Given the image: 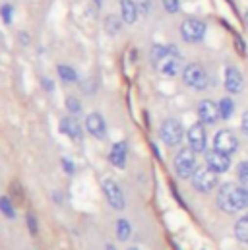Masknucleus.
Wrapping results in <instances>:
<instances>
[{
  "instance_id": "obj_1",
  "label": "nucleus",
  "mask_w": 248,
  "mask_h": 250,
  "mask_svg": "<svg viewBox=\"0 0 248 250\" xmlns=\"http://www.w3.org/2000/svg\"><path fill=\"white\" fill-rule=\"evenodd\" d=\"M217 206L225 213H237L248 208V188L243 185H223L217 192Z\"/></svg>"
},
{
  "instance_id": "obj_2",
  "label": "nucleus",
  "mask_w": 248,
  "mask_h": 250,
  "mask_svg": "<svg viewBox=\"0 0 248 250\" xmlns=\"http://www.w3.org/2000/svg\"><path fill=\"white\" fill-rule=\"evenodd\" d=\"M151 64L157 72H161L163 76H175L179 74L181 68V55L175 47H163V45H155L149 53Z\"/></svg>"
},
{
  "instance_id": "obj_3",
  "label": "nucleus",
  "mask_w": 248,
  "mask_h": 250,
  "mask_svg": "<svg viewBox=\"0 0 248 250\" xmlns=\"http://www.w3.org/2000/svg\"><path fill=\"white\" fill-rule=\"evenodd\" d=\"M175 171L181 179H188L196 171V151L192 147H183L175 157Z\"/></svg>"
},
{
  "instance_id": "obj_4",
  "label": "nucleus",
  "mask_w": 248,
  "mask_h": 250,
  "mask_svg": "<svg viewBox=\"0 0 248 250\" xmlns=\"http://www.w3.org/2000/svg\"><path fill=\"white\" fill-rule=\"evenodd\" d=\"M161 140L167 144V146H179L183 142V136H185V128L181 125V121L177 119H167L163 125H161Z\"/></svg>"
},
{
  "instance_id": "obj_5",
  "label": "nucleus",
  "mask_w": 248,
  "mask_h": 250,
  "mask_svg": "<svg viewBox=\"0 0 248 250\" xmlns=\"http://www.w3.org/2000/svg\"><path fill=\"white\" fill-rule=\"evenodd\" d=\"M183 78H185L186 85H190L194 89H206L207 82H209V78H207V74H206L202 64H188L185 68V72H183Z\"/></svg>"
},
{
  "instance_id": "obj_6",
  "label": "nucleus",
  "mask_w": 248,
  "mask_h": 250,
  "mask_svg": "<svg viewBox=\"0 0 248 250\" xmlns=\"http://www.w3.org/2000/svg\"><path fill=\"white\" fill-rule=\"evenodd\" d=\"M192 185H194V188L198 192H209V190H213L215 185H217V173L211 171L207 165L206 167H200L192 175Z\"/></svg>"
},
{
  "instance_id": "obj_7",
  "label": "nucleus",
  "mask_w": 248,
  "mask_h": 250,
  "mask_svg": "<svg viewBox=\"0 0 248 250\" xmlns=\"http://www.w3.org/2000/svg\"><path fill=\"white\" fill-rule=\"evenodd\" d=\"M181 33H183V39L188 43H200L206 35V23L202 20L188 18L181 25Z\"/></svg>"
},
{
  "instance_id": "obj_8",
  "label": "nucleus",
  "mask_w": 248,
  "mask_h": 250,
  "mask_svg": "<svg viewBox=\"0 0 248 250\" xmlns=\"http://www.w3.org/2000/svg\"><path fill=\"white\" fill-rule=\"evenodd\" d=\"M103 192H105L107 202H109L117 211H121V209L126 208V200H124L123 190H121V187H119L115 181L105 179V181H103Z\"/></svg>"
},
{
  "instance_id": "obj_9",
  "label": "nucleus",
  "mask_w": 248,
  "mask_h": 250,
  "mask_svg": "<svg viewBox=\"0 0 248 250\" xmlns=\"http://www.w3.org/2000/svg\"><path fill=\"white\" fill-rule=\"evenodd\" d=\"M213 146H215V149H219V151L231 155V153L237 151L239 142H237V136H235L231 130H221V132L215 134V138H213Z\"/></svg>"
},
{
  "instance_id": "obj_10",
  "label": "nucleus",
  "mask_w": 248,
  "mask_h": 250,
  "mask_svg": "<svg viewBox=\"0 0 248 250\" xmlns=\"http://www.w3.org/2000/svg\"><path fill=\"white\" fill-rule=\"evenodd\" d=\"M206 163H207V167H209L211 171H215V173H225V171H229V167H231V157H229L227 153L219 151V149H211V151L206 153Z\"/></svg>"
},
{
  "instance_id": "obj_11",
  "label": "nucleus",
  "mask_w": 248,
  "mask_h": 250,
  "mask_svg": "<svg viewBox=\"0 0 248 250\" xmlns=\"http://www.w3.org/2000/svg\"><path fill=\"white\" fill-rule=\"evenodd\" d=\"M186 138H188V146H190L196 153L206 151V130H204V126L200 125V123L190 126Z\"/></svg>"
},
{
  "instance_id": "obj_12",
  "label": "nucleus",
  "mask_w": 248,
  "mask_h": 250,
  "mask_svg": "<svg viewBox=\"0 0 248 250\" xmlns=\"http://www.w3.org/2000/svg\"><path fill=\"white\" fill-rule=\"evenodd\" d=\"M85 130L97 140H103L107 136V126H105V121H103V117L99 113H91L85 119Z\"/></svg>"
},
{
  "instance_id": "obj_13",
  "label": "nucleus",
  "mask_w": 248,
  "mask_h": 250,
  "mask_svg": "<svg viewBox=\"0 0 248 250\" xmlns=\"http://www.w3.org/2000/svg\"><path fill=\"white\" fill-rule=\"evenodd\" d=\"M243 85H245L243 74L235 66H229L225 70V89L229 93H239V91H243Z\"/></svg>"
},
{
  "instance_id": "obj_14",
  "label": "nucleus",
  "mask_w": 248,
  "mask_h": 250,
  "mask_svg": "<svg viewBox=\"0 0 248 250\" xmlns=\"http://www.w3.org/2000/svg\"><path fill=\"white\" fill-rule=\"evenodd\" d=\"M198 117L204 125H215L219 119V107L211 101H202L198 105Z\"/></svg>"
},
{
  "instance_id": "obj_15",
  "label": "nucleus",
  "mask_w": 248,
  "mask_h": 250,
  "mask_svg": "<svg viewBox=\"0 0 248 250\" xmlns=\"http://www.w3.org/2000/svg\"><path fill=\"white\" fill-rule=\"evenodd\" d=\"M126 151H128V147H126L124 142H119V144H115V146L111 147L109 161H111L117 169H124V165H126Z\"/></svg>"
},
{
  "instance_id": "obj_16",
  "label": "nucleus",
  "mask_w": 248,
  "mask_h": 250,
  "mask_svg": "<svg viewBox=\"0 0 248 250\" xmlns=\"http://www.w3.org/2000/svg\"><path fill=\"white\" fill-rule=\"evenodd\" d=\"M61 132L70 136L72 140H80L82 138V128H80V123L72 117H66L61 121Z\"/></svg>"
},
{
  "instance_id": "obj_17",
  "label": "nucleus",
  "mask_w": 248,
  "mask_h": 250,
  "mask_svg": "<svg viewBox=\"0 0 248 250\" xmlns=\"http://www.w3.org/2000/svg\"><path fill=\"white\" fill-rule=\"evenodd\" d=\"M121 14H123V21L124 23H134L136 18H138V8L132 0H121Z\"/></svg>"
},
{
  "instance_id": "obj_18",
  "label": "nucleus",
  "mask_w": 248,
  "mask_h": 250,
  "mask_svg": "<svg viewBox=\"0 0 248 250\" xmlns=\"http://www.w3.org/2000/svg\"><path fill=\"white\" fill-rule=\"evenodd\" d=\"M235 237L239 243H248V217H241L235 223Z\"/></svg>"
},
{
  "instance_id": "obj_19",
  "label": "nucleus",
  "mask_w": 248,
  "mask_h": 250,
  "mask_svg": "<svg viewBox=\"0 0 248 250\" xmlns=\"http://www.w3.org/2000/svg\"><path fill=\"white\" fill-rule=\"evenodd\" d=\"M217 107H219V117L221 119H231L233 113H235V103H233L231 97H223Z\"/></svg>"
},
{
  "instance_id": "obj_20",
  "label": "nucleus",
  "mask_w": 248,
  "mask_h": 250,
  "mask_svg": "<svg viewBox=\"0 0 248 250\" xmlns=\"http://www.w3.org/2000/svg\"><path fill=\"white\" fill-rule=\"evenodd\" d=\"M130 235H132L130 223H128L126 219H119V221H117V237H119V241H128Z\"/></svg>"
},
{
  "instance_id": "obj_21",
  "label": "nucleus",
  "mask_w": 248,
  "mask_h": 250,
  "mask_svg": "<svg viewBox=\"0 0 248 250\" xmlns=\"http://www.w3.org/2000/svg\"><path fill=\"white\" fill-rule=\"evenodd\" d=\"M59 76L62 78V82H76L78 80V76H76V72L70 68V66H59Z\"/></svg>"
},
{
  "instance_id": "obj_22",
  "label": "nucleus",
  "mask_w": 248,
  "mask_h": 250,
  "mask_svg": "<svg viewBox=\"0 0 248 250\" xmlns=\"http://www.w3.org/2000/svg\"><path fill=\"white\" fill-rule=\"evenodd\" d=\"M0 211H2L6 217H14V215H16V211H14V208H12V202H10L6 196L0 198Z\"/></svg>"
},
{
  "instance_id": "obj_23",
  "label": "nucleus",
  "mask_w": 248,
  "mask_h": 250,
  "mask_svg": "<svg viewBox=\"0 0 248 250\" xmlns=\"http://www.w3.org/2000/svg\"><path fill=\"white\" fill-rule=\"evenodd\" d=\"M237 175H239V181L243 187H248V161H243L237 169Z\"/></svg>"
},
{
  "instance_id": "obj_24",
  "label": "nucleus",
  "mask_w": 248,
  "mask_h": 250,
  "mask_svg": "<svg viewBox=\"0 0 248 250\" xmlns=\"http://www.w3.org/2000/svg\"><path fill=\"white\" fill-rule=\"evenodd\" d=\"M66 107H68V111H70L72 115H78V113L82 111V103H80L76 97H68V99H66Z\"/></svg>"
},
{
  "instance_id": "obj_25",
  "label": "nucleus",
  "mask_w": 248,
  "mask_h": 250,
  "mask_svg": "<svg viewBox=\"0 0 248 250\" xmlns=\"http://www.w3.org/2000/svg\"><path fill=\"white\" fill-rule=\"evenodd\" d=\"M119 29H121V21H119V18H115V16L107 18V31H111V33H117Z\"/></svg>"
},
{
  "instance_id": "obj_26",
  "label": "nucleus",
  "mask_w": 248,
  "mask_h": 250,
  "mask_svg": "<svg viewBox=\"0 0 248 250\" xmlns=\"http://www.w3.org/2000/svg\"><path fill=\"white\" fill-rule=\"evenodd\" d=\"M163 6H165V10H167L169 14H177L181 2H179V0H163Z\"/></svg>"
},
{
  "instance_id": "obj_27",
  "label": "nucleus",
  "mask_w": 248,
  "mask_h": 250,
  "mask_svg": "<svg viewBox=\"0 0 248 250\" xmlns=\"http://www.w3.org/2000/svg\"><path fill=\"white\" fill-rule=\"evenodd\" d=\"M0 14H2L4 23H10V21H12V6H10V4H4L2 10H0Z\"/></svg>"
},
{
  "instance_id": "obj_28",
  "label": "nucleus",
  "mask_w": 248,
  "mask_h": 250,
  "mask_svg": "<svg viewBox=\"0 0 248 250\" xmlns=\"http://www.w3.org/2000/svg\"><path fill=\"white\" fill-rule=\"evenodd\" d=\"M27 227L31 233H37V223H35V217L31 213H27Z\"/></svg>"
},
{
  "instance_id": "obj_29",
  "label": "nucleus",
  "mask_w": 248,
  "mask_h": 250,
  "mask_svg": "<svg viewBox=\"0 0 248 250\" xmlns=\"http://www.w3.org/2000/svg\"><path fill=\"white\" fill-rule=\"evenodd\" d=\"M241 125H243V132L248 136V111L243 115V123H241Z\"/></svg>"
},
{
  "instance_id": "obj_30",
  "label": "nucleus",
  "mask_w": 248,
  "mask_h": 250,
  "mask_svg": "<svg viewBox=\"0 0 248 250\" xmlns=\"http://www.w3.org/2000/svg\"><path fill=\"white\" fill-rule=\"evenodd\" d=\"M62 165H64V169H66L68 173H72V171H74V165L70 163V159H62Z\"/></svg>"
},
{
  "instance_id": "obj_31",
  "label": "nucleus",
  "mask_w": 248,
  "mask_h": 250,
  "mask_svg": "<svg viewBox=\"0 0 248 250\" xmlns=\"http://www.w3.org/2000/svg\"><path fill=\"white\" fill-rule=\"evenodd\" d=\"M43 87L49 89V91H53V82L51 80H43Z\"/></svg>"
},
{
  "instance_id": "obj_32",
  "label": "nucleus",
  "mask_w": 248,
  "mask_h": 250,
  "mask_svg": "<svg viewBox=\"0 0 248 250\" xmlns=\"http://www.w3.org/2000/svg\"><path fill=\"white\" fill-rule=\"evenodd\" d=\"M247 25H248V12H247Z\"/></svg>"
},
{
  "instance_id": "obj_33",
  "label": "nucleus",
  "mask_w": 248,
  "mask_h": 250,
  "mask_svg": "<svg viewBox=\"0 0 248 250\" xmlns=\"http://www.w3.org/2000/svg\"><path fill=\"white\" fill-rule=\"evenodd\" d=\"M107 250H115V249H113V247H109V249H107Z\"/></svg>"
},
{
  "instance_id": "obj_34",
  "label": "nucleus",
  "mask_w": 248,
  "mask_h": 250,
  "mask_svg": "<svg viewBox=\"0 0 248 250\" xmlns=\"http://www.w3.org/2000/svg\"><path fill=\"white\" fill-rule=\"evenodd\" d=\"M128 250H138V249H128Z\"/></svg>"
}]
</instances>
